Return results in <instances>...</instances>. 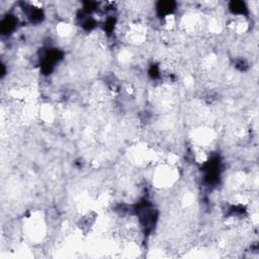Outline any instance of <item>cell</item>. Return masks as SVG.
Masks as SVG:
<instances>
[{"label": "cell", "instance_id": "obj_1", "mask_svg": "<svg viewBox=\"0 0 259 259\" xmlns=\"http://www.w3.org/2000/svg\"><path fill=\"white\" fill-rule=\"evenodd\" d=\"M156 171L153 173V184L158 188L171 187L177 180L179 173L174 164L165 163L156 167Z\"/></svg>", "mask_w": 259, "mask_h": 259}, {"label": "cell", "instance_id": "obj_2", "mask_svg": "<svg viewBox=\"0 0 259 259\" xmlns=\"http://www.w3.org/2000/svg\"><path fill=\"white\" fill-rule=\"evenodd\" d=\"M27 219L26 232L28 236L31 239H41L46 231L44 218L39 213H34Z\"/></svg>", "mask_w": 259, "mask_h": 259}, {"label": "cell", "instance_id": "obj_3", "mask_svg": "<svg viewBox=\"0 0 259 259\" xmlns=\"http://www.w3.org/2000/svg\"><path fill=\"white\" fill-rule=\"evenodd\" d=\"M214 132L209 127H199L193 134V142L195 143V147L206 149L213 140H214Z\"/></svg>", "mask_w": 259, "mask_h": 259}, {"label": "cell", "instance_id": "obj_4", "mask_svg": "<svg viewBox=\"0 0 259 259\" xmlns=\"http://www.w3.org/2000/svg\"><path fill=\"white\" fill-rule=\"evenodd\" d=\"M39 115L41 116V118L46 121H52L54 116H55V111L54 108L50 105V104H46L45 106L41 107V109L39 110Z\"/></svg>", "mask_w": 259, "mask_h": 259}]
</instances>
